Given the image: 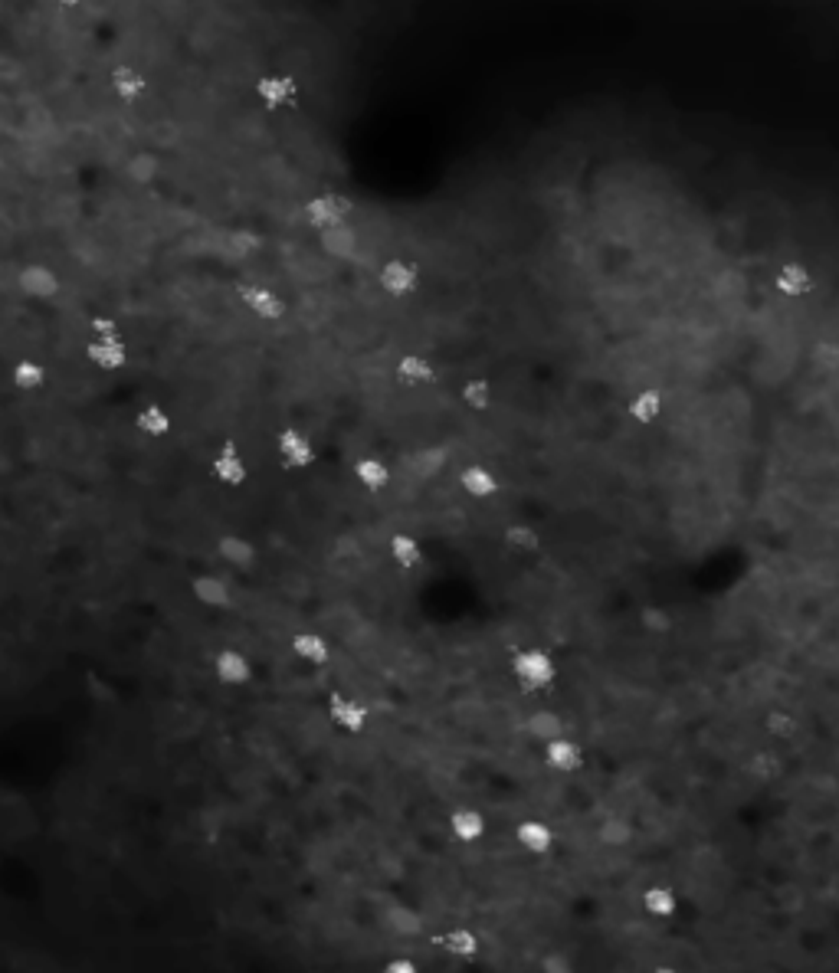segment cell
I'll return each instance as SVG.
<instances>
[{
  "instance_id": "obj_36",
  "label": "cell",
  "mask_w": 839,
  "mask_h": 973,
  "mask_svg": "<svg viewBox=\"0 0 839 973\" xmlns=\"http://www.w3.org/2000/svg\"><path fill=\"white\" fill-rule=\"evenodd\" d=\"M538 973H577V960L571 951H561V947H551L538 957Z\"/></svg>"
},
{
  "instance_id": "obj_37",
  "label": "cell",
  "mask_w": 839,
  "mask_h": 973,
  "mask_svg": "<svg viewBox=\"0 0 839 973\" xmlns=\"http://www.w3.org/2000/svg\"><path fill=\"white\" fill-rule=\"evenodd\" d=\"M640 623H643L646 633H669L672 630V616L663 607H646L640 613Z\"/></svg>"
},
{
  "instance_id": "obj_6",
  "label": "cell",
  "mask_w": 839,
  "mask_h": 973,
  "mask_svg": "<svg viewBox=\"0 0 839 973\" xmlns=\"http://www.w3.org/2000/svg\"><path fill=\"white\" fill-rule=\"evenodd\" d=\"M348 217H351V200L345 194H318L305 204V220H309V227H315L318 233L341 227Z\"/></svg>"
},
{
  "instance_id": "obj_28",
  "label": "cell",
  "mask_w": 839,
  "mask_h": 973,
  "mask_svg": "<svg viewBox=\"0 0 839 973\" xmlns=\"http://www.w3.org/2000/svg\"><path fill=\"white\" fill-rule=\"evenodd\" d=\"M436 377V364L420 351H410L397 361V381L407 387H423Z\"/></svg>"
},
{
  "instance_id": "obj_30",
  "label": "cell",
  "mask_w": 839,
  "mask_h": 973,
  "mask_svg": "<svg viewBox=\"0 0 839 973\" xmlns=\"http://www.w3.org/2000/svg\"><path fill=\"white\" fill-rule=\"evenodd\" d=\"M459 400H463V407L466 410H492L495 407V384L489 381V377H482V374H472L463 381V387H459Z\"/></svg>"
},
{
  "instance_id": "obj_26",
  "label": "cell",
  "mask_w": 839,
  "mask_h": 973,
  "mask_svg": "<svg viewBox=\"0 0 839 973\" xmlns=\"http://www.w3.org/2000/svg\"><path fill=\"white\" fill-rule=\"evenodd\" d=\"M191 590H194V597L197 603H204L207 610H223L230 603V587H227V580H223L220 574L214 571H200L194 580H191Z\"/></svg>"
},
{
  "instance_id": "obj_32",
  "label": "cell",
  "mask_w": 839,
  "mask_h": 973,
  "mask_svg": "<svg viewBox=\"0 0 839 973\" xmlns=\"http://www.w3.org/2000/svg\"><path fill=\"white\" fill-rule=\"evenodd\" d=\"M354 476H358V482L364 485V489L381 492V489L391 485V462H387L384 456H361L358 466H354Z\"/></svg>"
},
{
  "instance_id": "obj_39",
  "label": "cell",
  "mask_w": 839,
  "mask_h": 973,
  "mask_svg": "<svg viewBox=\"0 0 839 973\" xmlns=\"http://www.w3.org/2000/svg\"><path fill=\"white\" fill-rule=\"evenodd\" d=\"M381 973H420V967H417V960H413V957L394 954V957H387L381 964Z\"/></svg>"
},
{
  "instance_id": "obj_40",
  "label": "cell",
  "mask_w": 839,
  "mask_h": 973,
  "mask_svg": "<svg viewBox=\"0 0 839 973\" xmlns=\"http://www.w3.org/2000/svg\"><path fill=\"white\" fill-rule=\"evenodd\" d=\"M453 164H456V171H459V161H453ZM423 168H427V164H423ZM417 171H420V168H417ZM407 174H410V171H407ZM397 177H404V174H397ZM387 181H394V177H387ZM495 181H515V184L525 191V184L518 181V177H495ZM495 181H489V184H495ZM381 184H384V181H381ZM489 184H482V187H489ZM374 187H377V184H374ZM482 187H476V191H482ZM368 191H371V187H368ZM456 191H459V187H456ZM476 191H472V194H476ZM361 194H364V191H361ZM354 197H358V194H354ZM466 197H469V194H466ZM466 197H463V200H466ZM453 200H456V197H453ZM463 200H459V204H463ZM522 200H525V197H522ZM446 220H449V217H446ZM302 230H305V227H302ZM302 230H299V233H302ZM312 230H315V227H312ZM292 236H295V233H292ZM292 236H289V240H292ZM279 246H282V243H279ZM269 249H273V246H269Z\"/></svg>"
},
{
  "instance_id": "obj_15",
  "label": "cell",
  "mask_w": 839,
  "mask_h": 973,
  "mask_svg": "<svg viewBox=\"0 0 839 973\" xmlns=\"http://www.w3.org/2000/svg\"><path fill=\"white\" fill-rule=\"evenodd\" d=\"M459 485H463V492L469 498L486 502V498L502 492V476L492 466H486V462H466L463 472H459Z\"/></svg>"
},
{
  "instance_id": "obj_16",
  "label": "cell",
  "mask_w": 839,
  "mask_h": 973,
  "mask_svg": "<svg viewBox=\"0 0 839 973\" xmlns=\"http://www.w3.org/2000/svg\"><path fill=\"white\" fill-rule=\"evenodd\" d=\"M214 675L217 682L230 685V688H240L253 679V659L246 656L243 649H220L214 656Z\"/></svg>"
},
{
  "instance_id": "obj_8",
  "label": "cell",
  "mask_w": 839,
  "mask_h": 973,
  "mask_svg": "<svg viewBox=\"0 0 839 973\" xmlns=\"http://www.w3.org/2000/svg\"><path fill=\"white\" fill-rule=\"evenodd\" d=\"M515 846L528 852V856H551L554 842H558V833H554V826L548 820H541V816H525L522 823H515Z\"/></svg>"
},
{
  "instance_id": "obj_14",
  "label": "cell",
  "mask_w": 839,
  "mask_h": 973,
  "mask_svg": "<svg viewBox=\"0 0 839 973\" xmlns=\"http://www.w3.org/2000/svg\"><path fill=\"white\" fill-rule=\"evenodd\" d=\"M276 449H279V459L292 469H302L315 462V439L309 433H302L299 426H286L276 436Z\"/></svg>"
},
{
  "instance_id": "obj_41",
  "label": "cell",
  "mask_w": 839,
  "mask_h": 973,
  "mask_svg": "<svg viewBox=\"0 0 839 973\" xmlns=\"http://www.w3.org/2000/svg\"><path fill=\"white\" fill-rule=\"evenodd\" d=\"M548 770H551V767H548ZM551 777H554V774H548V777H545V783H541V790H538V797H535V810H531V816H538V810H541V800H545V790H548ZM518 823H522V820H518ZM486 842H492V846H512L515 839H489V836H486ZM456 875H459V872H456ZM453 882H456V878H453ZM443 898H446V895H443ZM436 908H440V905H436Z\"/></svg>"
},
{
  "instance_id": "obj_3",
  "label": "cell",
  "mask_w": 839,
  "mask_h": 973,
  "mask_svg": "<svg viewBox=\"0 0 839 973\" xmlns=\"http://www.w3.org/2000/svg\"><path fill=\"white\" fill-rule=\"evenodd\" d=\"M377 928H381L391 941H417V937L427 934V915L410 905V901H387V905L377 911Z\"/></svg>"
},
{
  "instance_id": "obj_13",
  "label": "cell",
  "mask_w": 839,
  "mask_h": 973,
  "mask_svg": "<svg viewBox=\"0 0 839 973\" xmlns=\"http://www.w3.org/2000/svg\"><path fill=\"white\" fill-rule=\"evenodd\" d=\"M381 289L394 299H407L420 289V269L410 259H387L381 266Z\"/></svg>"
},
{
  "instance_id": "obj_42",
  "label": "cell",
  "mask_w": 839,
  "mask_h": 973,
  "mask_svg": "<svg viewBox=\"0 0 839 973\" xmlns=\"http://www.w3.org/2000/svg\"><path fill=\"white\" fill-rule=\"evenodd\" d=\"M50 4H53V7H63V10H76V7L82 4V0H50Z\"/></svg>"
},
{
  "instance_id": "obj_7",
  "label": "cell",
  "mask_w": 839,
  "mask_h": 973,
  "mask_svg": "<svg viewBox=\"0 0 839 973\" xmlns=\"http://www.w3.org/2000/svg\"><path fill=\"white\" fill-rule=\"evenodd\" d=\"M541 757H545V764L554 770V774H581L584 764H587L584 744L577 738H571V734L548 741L545 747H541Z\"/></svg>"
},
{
  "instance_id": "obj_33",
  "label": "cell",
  "mask_w": 839,
  "mask_h": 973,
  "mask_svg": "<svg viewBox=\"0 0 839 973\" xmlns=\"http://www.w3.org/2000/svg\"><path fill=\"white\" fill-rule=\"evenodd\" d=\"M10 381L20 390H40L46 384V367L37 358H17L10 364Z\"/></svg>"
},
{
  "instance_id": "obj_43",
  "label": "cell",
  "mask_w": 839,
  "mask_h": 973,
  "mask_svg": "<svg viewBox=\"0 0 839 973\" xmlns=\"http://www.w3.org/2000/svg\"><path fill=\"white\" fill-rule=\"evenodd\" d=\"M653 973H685V970H682V967H676V964H659V967H656Z\"/></svg>"
},
{
  "instance_id": "obj_20",
  "label": "cell",
  "mask_w": 839,
  "mask_h": 973,
  "mask_svg": "<svg viewBox=\"0 0 839 973\" xmlns=\"http://www.w3.org/2000/svg\"><path fill=\"white\" fill-rule=\"evenodd\" d=\"M640 901H643V911H646V915H649V918H656V921H672V918L679 915V908H682L679 892H676V888H672V885H666V882H653V885H646V888H643V895H640Z\"/></svg>"
},
{
  "instance_id": "obj_2",
  "label": "cell",
  "mask_w": 839,
  "mask_h": 973,
  "mask_svg": "<svg viewBox=\"0 0 839 973\" xmlns=\"http://www.w3.org/2000/svg\"><path fill=\"white\" fill-rule=\"evenodd\" d=\"M512 675L525 692H548L558 682V659L541 646H525L512 656Z\"/></svg>"
},
{
  "instance_id": "obj_44",
  "label": "cell",
  "mask_w": 839,
  "mask_h": 973,
  "mask_svg": "<svg viewBox=\"0 0 839 973\" xmlns=\"http://www.w3.org/2000/svg\"><path fill=\"white\" fill-rule=\"evenodd\" d=\"M836 646H839V639H836Z\"/></svg>"
},
{
  "instance_id": "obj_23",
  "label": "cell",
  "mask_w": 839,
  "mask_h": 973,
  "mask_svg": "<svg viewBox=\"0 0 839 973\" xmlns=\"http://www.w3.org/2000/svg\"><path fill=\"white\" fill-rule=\"evenodd\" d=\"M761 728L764 734L771 741H797L800 734H803V718L797 715V711H787V708H771V711H764V718H761Z\"/></svg>"
},
{
  "instance_id": "obj_29",
  "label": "cell",
  "mask_w": 839,
  "mask_h": 973,
  "mask_svg": "<svg viewBox=\"0 0 839 973\" xmlns=\"http://www.w3.org/2000/svg\"><path fill=\"white\" fill-rule=\"evenodd\" d=\"M89 358L96 367H102V371H122L128 361V348L122 338H92Z\"/></svg>"
},
{
  "instance_id": "obj_18",
  "label": "cell",
  "mask_w": 839,
  "mask_h": 973,
  "mask_svg": "<svg viewBox=\"0 0 839 973\" xmlns=\"http://www.w3.org/2000/svg\"><path fill=\"white\" fill-rule=\"evenodd\" d=\"M17 289L23 295H30V299H56L59 289H63V282H59V276L50 266L33 263V266H23L17 272Z\"/></svg>"
},
{
  "instance_id": "obj_31",
  "label": "cell",
  "mask_w": 839,
  "mask_h": 973,
  "mask_svg": "<svg viewBox=\"0 0 839 973\" xmlns=\"http://www.w3.org/2000/svg\"><path fill=\"white\" fill-rule=\"evenodd\" d=\"M214 557L230 567H250L256 561V548L243 535H220Z\"/></svg>"
},
{
  "instance_id": "obj_25",
  "label": "cell",
  "mask_w": 839,
  "mask_h": 973,
  "mask_svg": "<svg viewBox=\"0 0 839 973\" xmlns=\"http://www.w3.org/2000/svg\"><path fill=\"white\" fill-rule=\"evenodd\" d=\"M502 538H505L508 548L518 551V554H538L541 544H545V535H541V528L535 525V521H528V518L508 521L505 531H502Z\"/></svg>"
},
{
  "instance_id": "obj_11",
  "label": "cell",
  "mask_w": 839,
  "mask_h": 973,
  "mask_svg": "<svg viewBox=\"0 0 839 973\" xmlns=\"http://www.w3.org/2000/svg\"><path fill=\"white\" fill-rule=\"evenodd\" d=\"M256 96H259V102L266 105V109H289V105L299 102L302 86H299V79L289 76V73H269V76L259 79Z\"/></svg>"
},
{
  "instance_id": "obj_10",
  "label": "cell",
  "mask_w": 839,
  "mask_h": 973,
  "mask_svg": "<svg viewBox=\"0 0 839 973\" xmlns=\"http://www.w3.org/2000/svg\"><path fill=\"white\" fill-rule=\"evenodd\" d=\"M446 826H449V836L456 842H463V846H476V842L489 836V820L479 806H456V810L449 813Z\"/></svg>"
},
{
  "instance_id": "obj_38",
  "label": "cell",
  "mask_w": 839,
  "mask_h": 973,
  "mask_svg": "<svg viewBox=\"0 0 839 973\" xmlns=\"http://www.w3.org/2000/svg\"><path fill=\"white\" fill-rule=\"evenodd\" d=\"M813 361H817L820 367H826V371H836V367H839V344L820 341L817 348H813Z\"/></svg>"
},
{
  "instance_id": "obj_35",
  "label": "cell",
  "mask_w": 839,
  "mask_h": 973,
  "mask_svg": "<svg viewBox=\"0 0 839 973\" xmlns=\"http://www.w3.org/2000/svg\"><path fill=\"white\" fill-rule=\"evenodd\" d=\"M630 413H633V420H640V423H656L663 417V394H659L656 387L640 390L630 403Z\"/></svg>"
},
{
  "instance_id": "obj_22",
  "label": "cell",
  "mask_w": 839,
  "mask_h": 973,
  "mask_svg": "<svg viewBox=\"0 0 839 973\" xmlns=\"http://www.w3.org/2000/svg\"><path fill=\"white\" fill-rule=\"evenodd\" d=\"M148 89H151V82H148V73L141 66L135 63H122V66H115L112 69V92L118 99H125V102H138V99H145L148 96Z\"/></svg>"
},
{
  "instance_id": "obj_1",
  "label": "cell",
  "mask_w": 839,
  "mask_h": 973,
  "mask_svg": "<svg viewBox=\"0 0 839 973\" xmlns=\"http://www.w3.org/2000/svg\"><path fill=\"white\" fill-rule=\"evenodd\" d=\"M286 770H289V767H286ZM541 774H545V777L551 774L548 764L541 767ZM276 777H279V774H276ZM545 777H535V783H531L528 797H525V803H522V813H518V816H522V820H525V816H531V806H535V797H538V790H541V783H545ZM266 783H269V780H266ZM256 790H259V787H256ZM246 797H250V793H246ZM233 806H236V803H233ZM223 813H227V810H223ZM223 813H220V816H223ZM220 816H214V820H210L207 826H200L197 833H194L191 839H187L181 849L174 852V859H171V865H168V878H177V882H191V878H204V882H214V878H207L204 872H200V865H197V849H200V839H204V833L220 820ZM515 823H518V820H515ZM515 823H512V826H505V829H489V839H515V836H508V833H515ZM463 856H466V846H463ZM463 856H459V865H463ZM459 865H456V872H459ZM456 872L449 875V882L443 885V892H440V895H436L433 901H427V905H417V908H436V905H440L443 895L449 892V885H453ZM217 885H220V882H217Z\"/></svg>"
},
{
  "instance_id": "obj_17",
  "label": "cell",
  "mask_w": 839,
  "mask_h": 973,
  "mask_svg": "<svg viewBox=\"0 0 839 973\" xmlns=\"http://www.w3.org/2000/svg\"><path fill=\"white\" fill-rule=\"evenodd\" d=\"M774 289L787 295V299H807V295L817 289V279H813L810 266L797 263V259H790V263L777 266L774 272Z\"/></svg>"
},
{
  "instance_id": "obj_5",
  "label": "cell",
  "mask_w": 839,
  "mask_h": 973,
  "mask_svg": "<svg viewBox=\"0 0 839 973\" xmlns=\"http://www.w3.org/2000/svg\"><path fill=\"white\" fill-rule=\"evenodd\" d=\"M525 734H528V738L535 741V744H541V747H545L548 741L564 738V734H567V721H564V715L551 705V688H548V702L535 705V708H531L528 715H525Z\"/></svg>"
},
{
  "instance_id": "obj_27",
  "label": "cell",
  "mask_w": 839,
  "mask_h": 973,
  "mask_svg": "<svg viewBox=\"0 0 839 973\" xmlns=\"http://www.w3.org/2000/svg\"><path fill=\"white\" fill-rule=\"evenodd\" d=\"M292 652H295V659H302L305 666H312V669H322L325 662H328V643H325V636L322 633H315V630H302V633H295L292 636Z\"/></svg>"
},
{
  "instance_id": "obj_34",
  "label": "cell",
  "mask_w": 839,
  "mask_h": 973,
  "mask_svg": "<svg viewBox=\"0 0 839 973\" xmlns=\"http://www.w3.org/2000/svg\"><path fill=\"white\" fill-rule=\"evenodd\" d=\"M387 554L397 567H417L423 561V544L413 535H394L387 544Z\"/></svg>"
},
{
  "instance_id": "obj_12",
  "label": "cell",
  "mask_w": 839,
  "mask_h": 973,
  "mask_svg": "<svg viewBox=\"0 0 839 973\" xmlns=\"http://www.w3.org/2000/svg\"><path fill=\"white\" fill-rule=\"evenodd\" d=\"M594 839L600 842L604 849H613V852H623V849H630L633 842H636V823L630 820V816H623V813H604L597 820L594 826Z\"/></svg>"
},
{
  "instance_id": "obj_9",
  "label": "cell",
  "mask_w": 839,
  "mask_h": 973,
  "mask_svg": "<svg viewBox=\"0 0 839 973\" xmlns=\"http://www.w3.org/2000/svg\"><path fill=\"white\" fill-rule=\"evenodd\" d=\"M328 721L345 734H364L371 725V711L364 702H358V698L332 695L328 698Z\"/></svg>"
},
{
  "instance_id": "obj_21",
  "label": "cell",
  "mask_w": 839,
  "mask_h": 973,
  "mask_svg": "<svg viewBox=\"0 0 839 973\" xmlns=\"http://www.w3.org/2000/svg\"><path fill=\"white\" fill-rule=\"evenodd\" d=\"M243 302H246V308H250L256 318H263V322H279V318L286 315V299H282L276 289L263 286V282H253V286H246Z\"/></svg>"
},
{
  "instance_id": "obj_24",
  "label": "cell",
  "mask_w": 839,
  "mask_h": 973,
  "mask_svg": "<svg viewBox=\"0 0 839 973\" xmlns=\"http://www.w3.org/2000/svg\"><path fill=\"white\" fill-rule=\"evenodd\" d=\"M210 472L223 485H243L246 476H250V466H246V459L236 446H220V453L210 462Z\"/></svg>"
},
{
  "instance_id": "obj_19",
  "label": "cell",
  "mask_w": 839,
  "mask_h": 973,
  "mask_svg": "<svg viewBox=\"0 0 839 973\" xmlns=\"http://www.w3.org/2000/svg\"><path fill=\"white\" fill-rule=\"evenodd\" d=\"M741 770H744V777L754 780L758 787H774L777 780H784L787 764H784V757L777 751H751L748 757H744Z\"/></svg>"
},
{
  "instance_id": "obj_4",
  "label": "cell",
  "mask_w": 839,
  "mask_h": 973,
  "mask_svg": "<svg viewBox=\"0 0 839 973\" xmlns=\"http://www.w3.org/2000/svg\"><path fill=\"white\" fill-rule=\"evenodd\" d=\"M427 947H436L446 960H459V964H472L482 954V934L469 924H453L446 931H436L427 937Z\"/></svg>"
}]
</instances>
